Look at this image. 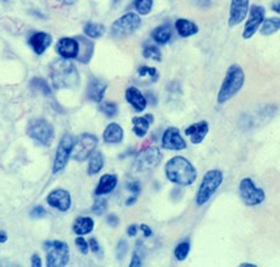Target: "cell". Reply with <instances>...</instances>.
Listing matches in <instances>:
<instances>
[{"instance_id":"cell-11","label":"cell","mask_w":280,"mask_h":267,"mask_svg":"<svg viewBox=\"0 0 280 267\" xmlns=\"http://www.w3.org/2000/svg\"><path fill=\"white\" fill-rule=\"evenodd\" d=\"M73 144H75V139H73V136L68 135V134L61 139L58 150H56L55 161H54V168H53L54 173L61 172L62 169L67 165L68 159H70L71 153H72Z\"/></svg>"},{"instance_id":"cell-37","label":"cell","mask_w":280,"mask_h":267,"mask_svg":"<svg viewBox=\"0 0 280 267\" xmlns=\"http://www.w3.org/2000/svg\"><path fill=\"white\" fill-rule=\"evenodd\" d=\"M106 207H108V202H106V199H96V202H94L93 204V212L96 215H103L104 212H105Z\"/></svg>"},{"instance_id":"cell-19","label":"cell","mask_w":280,"mask_h":267,"mask_svg":"<svg viewBox=\"0 0 280 267\" xmlns=\"http://www.w3.org/2000/svg\"><path fill=\"white\" fill-rule=\"evenodd\" d=\"M126 100L132 108L136 110V112H143L144 109L147 108V100L146 97L143 96V93L139 91L135 87H130L127 91H126Z\"/></svg>"},{"instance_id":"cell-9","label":"cell","mask_w":280,"mask_h":267,"mask_svg":"<svg viewBox=\"0 0 280 267\" xmlns=\"http://www.w3.org/2000/svg\"><path fill=\"white\" fill-rule=\"evenodd\" d=\"M161 155L160 150L155 146H152V147L146 148V150L140 151L139 153L136 155V159H135V169L137 172H147L151 171L153 168L157 167L161 161Z\"/></svg>"},{"instance_id":"cell-13","label":"cell","mask_w":280,"mask_h":267,"mask_svg":"<svg viewBox=\"0 0 280 267\" xmlns=\"http://www.w3.org/2000/svg\"><path fill=\"white\" fill-rule=\"evenodd\" d=\"M249 3L250 0H232L231 11H229V25L236 27L243 23L248 16Z\"/></svg>"},{"instance_id":"cell-34","label":"cell","mask_w":280,"mask_h":267,"mask_svg":"<svg viewBox=\"0 0 280 267\" xmlns=\"http://www.w3.org/2000/svg\"><path fill=\"white\" fill-rule=\"evenodd\" d=\"M152 6H153V0H136L135 2V8L140 15H148Z\"/></svg>"},{"instance_id":"cell-46","label":"cell","mask_w":280,"mask_h":267,"mask_svg":"<svg viewBox=\"0 0 280 267\" xmlns=\"http://www.w3.org/2000/svg\"><path fill=\"white\" fill-rule=\"evenodd\" d=\"M140 229L143 231V233H144V236H146V237H149V236H152V229L149 228L148 225H146V224H142V225H140Z\"/></svg>"},{"instance_id":"cell-20","label":"cell","mask_w":280,"mask_h":267,"mask_svg":"<svg viewBox=\"0 0 280 267\" xmlns=\"http://www.w3.org/2000/svg\"><path fill=\"white\" fill-rule=\"evenodd\" d=\"M106 88H108V86H106L105 83L98 79H93L89 81L87 94L94 102H101L104 98V94H105Z\"/></svg>"},{"instance_id":"cell-12","label":"cell","mask_w":280,"mask_h":267,"mask_svg":"<svg viewBox=\"0 0 280 267\" xmlns=\"http://www.w3.org/2000/svg\"><path fill=\"white\" fill-rule=\"evenodd\" d=\"M250 13H249V18L245 24V28H244L243 37L245 39L251 38L255 33L258 32V29L261 28L262 23L265 21V15L266 11L262 6H253L250 8Z\"/></svg>"},{"instance_id":"cell-6","label":"cell","mask_w":280,"mask_h":267,"mask_svg":"<svg viewBox=\"0 0 280 267\" xmlns=\"http://www.w3.org/2000/svg\"><path fill=\"white\" fill-rule=\"evenodd\" d=\"M28 135L38 143L50 146L54 139V130L51 125L45 119H33L28 126Z\"/></svg>"},{"instance_id":"cell-41","label":"cell","mask_w":280,"mask_h":267,"mask_svg":"<svg viewBox=\"0 0 280 267\" xmlns=\"http://www.w3.org/2000/svg\"><path fill=\"white\" fill-rule=\"evenodd\" d=\"M142 257H140V253L139 250H136V252L134 253V256H132V259H131V263H130V267H137V266H142Z\"/></svg>"},{"instance_id":"cell-47","label":"cell","mask_w":280,"mask_h":267,"mask_svg":"<svg viewBox=\"0 0 280 267\" xmlns=\"http://www.w3.org/2000/svg\"><path fill=\"white\" fill-rule=\"evenodd\" d=\"M32 266H34V267H41L42 266L41 259H39V257H38L37 254H34V256L32 257Z\"/></svg>"},{"instance_id":"cell-17","label":"cell","mask_w":280,"mask_h":267,"mask_svg":"<svg viewBox=\"0 0 280 267\" xmlns=\"http://www.w3.org/2000/svg\"><path fill=\"white\" fill-rule=\"evenodd\" d=\"M208 124L206 120H202V122H198V124H194L191 126L187 127L185 130V134L187 136L191 138V143L193 144H199L205 140L206 135L208 134Z\"/></svg>"},{"instance_id":"cell-42","label":"cell","mask_w":280,"mask_h":267,"mask_svg":"<svg viewBox=\"0 0 280 267\" xmlns=\"http://www.w3.org/2000/svg\"><path fill=\"white\" fill-rule=\"evenodd\" d=\"M89 247H91V250L93 253H99V245H98V241L96 240V238H91L89 240Z\"/></svg>"},{"instance_id":"cell-21","label":"cell","mask_w":280,"mask_h":267,"mask_svg":"<svg viewBox=\"0 0 280 267\" xmlns=\"http://www.w3.org/2000/svg\"><path fill=\"white\" fill-rule=\"evenodd\" d=\"M118 183V178L115 174H104L99 178L98 185L96 189V195H105V194L111 193L115 189Z\"/></svg>"},{"instance_id":"cell-23","label":"cell","mask_w":280,"mask_h":267,"mask_svg":"<svg viewBox=\"0 0 280 267\" xmlns=\"http://www.w3.org/2000/svg\"><path fill=\"white\" fill-rule=\"evenodd\" d=\"M153 122V117L151 114H147L146 117H135L132 118V131L136 134L139 138H143L144 135L147 134L149 129V125Z\"/></svg>"},{"instance_id":"cell-27","label":"cell","mask_w":280,"mask_h":267,"mask_svg":"<svg viewBox=\"0 0 280 267\" xmlns=\"http://www.w3.org/2000/svg\"><path fill=\"white\" fill-rule=\"evenodd\" d=\"M152 37L157 44L164 45L169 42V39L172 38V29H170L169 25H161V27L156 28L153 32H152Z\"/></svg>"},{"instance_id":"cell-45","label":"cell","mask_w":280,"mask_h":267,"mask_svg":"<svg viewBox=\"0 0 280 267\" xmlns=\"http://www.w3.org/2000/svg\"><path fill=\"white\" fill-rule=\"evenodd\" d=\"M136 233H137L136 224H132V225H130L129 229H127V235H129L130 237H134V236H136Z\"/></svg>"},{"instance_id":"cell-5","label":"cell","mask_w":280,"mask_h":267,"mask_svg":"<svg viewBox=\"0 0 280 267\" xmlns=\"http://www.w3.org/2000/svg\"><path fill=\"white\" fill-rule=\"evenodd\" d=\"M44 247L47 254V266L62 267L68 263L70 250H68V245L66 242H63V241H46Z\"/></svg>"},{"instance_id":"cell-4","label":"cell","mask_w":280,"mask_h":267,"mask_svg":"<svg viewBox=\"0 0 280 267\" xmlns=\"http://www.w3.org/2000/svg\"><path fill=\"white\" fill-rule=\"evenodd\" d=\"M223 182V173L219 169H212L205 174L196 194V204L203 206L212 198Z\"/></svg>"},{"instance_id":"cell-28","label":"cell","mask_w":280,"mask_h":267,"mask_svg":"<svg viewBox=\"0 0 280 267\" xmlns=\"http://www.w3.org/2000/svg\"><path fill=\"white\" fill-rule=\"evenodd\" d=\"M104 167V156L101 152H94L91 155V160H89V165H88V174L93 176V174L98 173Z\"/></svg>"},{"instance_id":"cell-54","label":"cell","mask_w":280,"mask_h":267,"mask_svg":"<svg viewBox=\"0 0 280 267\" xmlns=\"http://www.w3.org/2000/svg\"><path fill=\"white\" fill-rule=\"evenodd\" d=\"M114 2H119V0H114Z\"/></svg>"},{"instance_id":"cell-43","label":"cell","mask_w":280,"mask_h":267,"mask_svg":"<svg viewBox=\"0 0 280 267\" xmlns=\"http://www.w3.org/2000/svg\"><path fill=\"white\" fill-rule=\"evenodd\" d=\"M127 188H129L130 191H132V193L137 194L140 191V183H139V182H136V181L130 182L129 186H127Z\"/></svg>"},{"instance_id":"cell-25","label":"cell","mask_w":280,"mask_h":267,"mask_svg":"<svg viewBox=\"0 0 280 267\" xmlns=\"http://www.w3.org/2000/svg\"><path fill=\"white\" fill-rule=\"evenodd\" d=\"M94 221L91 217H77L73 223V232L79 236H84L93 231Z\"/></svg>"},{"instance_id":"cell-38","label":"cell","mask_w":280,"mask_h":267,"mask_svg":"<svg viewBox=\"0 0 280 267\" xmlns=\"http://www.w3.org/2000/svg\"><path fill=\"white\" fill-rule=\"evenodd\" d=\"M127 249H129V245L125 240H121L117 245V259L118 261H122L123 258L127 254Z\"/></svg>"},{"instance_id":"cell-35","label":"cell","mask_w":280,"mask_h":267,"mask_svg":"<svg viewBox=\"0 0 280 267\" xmlns=\"http://www.w3.org/2000/svg\"><path fill=\"white\" fill-rule=\"evenodd\" d=\"M30 84H32L33 88L37 89V91H39V92H42V94H45V96H49L50 94V88L44 79H38V77L37 79H33Z\"/></svg>"},{"instance_id":"cell-15","label":"cell","mask_w":280,"mask_h":267,"mask_svg":"<svg viewBox=\"0 0 280 267\" xmlns=\"http://www.w3.org/2000/svg\"><path fill=\"white\" fill-rule=\"evenodd\" d=\"M79 42L76 38H62L56 45V51L65 59H75L79 55Z\"/></svg>"},{"instance_id":"cell-24","label":"cell","mask_w":280,"mask_h":267,"mask_svg":"<svg viewBox=\"0 0 280 267\" xmlns=\"http://www.w3.org/2000/svg\"><path fill=\"white\" fill-rule=\"evenodd\" d=\"M175 29H177L178 34L181 35V37H185V38L198 33L196 24H194L193 21L186 20V18H178V20L175 21Z\"/></svg>"},{"instance_id":"cell-44","label":"cell","mask_w":280,"mask_h":267,"mask_svg":"<svg viewBox=\"0 0 280 267\" xmlns=\"http://www.w3.org/2000/svg\"><path fill=\"white\" fill-rule=\"evenodd\" d=\"M119 220H118V217L115 215H109L108 216V224L111 227H117Z\"/></svg>"},{"instance_id":"cell-32","label":"cell","mask_w":280,"mask_h":267,"mask_svg":"<svg viewBox=\"0 0 280 267\" xmlns=\"http://www.w3.org/2000/svg\"><path fill=\"white\" fill-rule=\"evenodd\" d=\"M143 56L147 59H153V60H157L160 62L161 60V53L158 50V47L155 46V45H149V46H146V49L143 50Z\"/></svg>"},{"instance_id":"cell-50","label":"cell","mask_w":280,"mask_h":267,"mask_svg":"<svg viewBox=\"0 0 280 267\" xmlns=\"http://www.w3.org/2000/svg\"><path fill=\"white\" fill-rule=\"evenodd\" d=\"M7 241V235L4 232H0V244H3Z\"/></svg>"},{"instance_id":"cell-14","label":"cell","mask_w":280,"mask_h":267,"mask_svg":"<svg viewBox=\"0 0 280 267\" xmlns=\"http://www.w3.org/2000/svg\"><path fill=\"white\" fill-rule=\"evenodd\" d=\"M163 147L167 150L179 151L186 148V141L182 138L178 129L175 127H169L165 130L163 135Z\"/></svg>"},{"instance_id":"cell-53","label":"cell","mask_w":280,"mask_h":267,"mask_svg":"<svg viewBox=\"0 0 280 267\" xmlns=\"http://www.w3.org/2000/svg\"><path fill=\"white\" fill-rule=\"evenodd\" d=\"M241 267H255V264H250V263H243Z\"/></svg>"},{"instance_id":"cell-49","label":"cell","mask_w":280,"mask_h":267,"mask_svg":"<svg viewBox=\"0 0 280 267\" xmlns=\"http://www.w3.org/2000/svg\"><path fill=\"white\" fill-rule=\"evenodd\" d=\"M198 3L201 4V6L206 7V6H210L211 0H198Z\"/></svg>"},{"instance_id":"cell-30","label":"cell","mask_w":280,"mask_h":267,"mask_svg":"<svg viewBox=\"0 0 280 267\" xmlns=\"http://www.w3.org/2000/svg\"><path fill=\"white\" fill-rule=\"evenodd\" d=\"M84 33L91 37V38H98L105 33V27L103 24H96V23H88L84 28Z\"/></svg>"},{"instance_id":"cell-29","label":"cell","mask_w":280,"mask_h":267,"mask_svg":"<svg viewBox=\"0 0 280 267\" xmlns=\"http://www.w3.org/2000/svg\"><path fill=\"white\" fill-rule=\"evenodd\" d=\"M280 30V18L277 17H271L267 18L262 23L261 25V33L263 35H271L274 33L279 32Z\"/></svg>"},{"instance_id":"cell-3","label":"cell","mask_w":280,"mask_h":267,"mask_svg":"<svg viewBox=\"0 0 280 267\" xmlns=\"http://www.w3.org/2000/svg\"><path fill=\"white\" fill-rule=\"evenodd\" d=\"M244 81H245V74H244L243 68L238 65L231 66L228 68L222 87H220L219 94H217V102L225 104L227 101L233 98L241 91Z\"/></svg>"},{"instance_id":"cell-39","label":"cell","mask_w":280,"mask_h":267,"mask_svg":"<svg viewBox=\"0 0 280 267\" xmlns=\"http://www.w3.org/2000/svg\"><path fill=\"white\" fill-rule=\"evenodd\" d=\"M75 241H76V247L79 248L80 252H82L83 254H87L88 248H89V244H88L87 241H85L83 237H77Z\"/></svg>"},{"instance_id":"cell-33","label":"cell","mask_w":280,"mask_h":267,"mask_svg":"<svg viewBox=\"0 0 280 267\" xmlns=\"http://www.w3.org/2000/svg\"><path fill=\"white\" fill-rule=\"evenodd\" d=\"M137 74H139L140 77H149L151 81H156L158 79L157 70L153 67H147V66H143L137 70Z\"/></svg>"},{"instance_id":"cell-1","label":"cell","mask_w":280,"mask_h":267,"mask_svg":"<svg viewBox=\"0 0 280 267\" xmlns=\"http://www.w3.org/2000/svg\"><path fill=\"white\" fill-rule=\"evenodd\" d=\"M165 174L170 182L181 186L193 185L196 179V171L194 165L182 156H175L167 162Z\"/></svg>"},{"instance_id":"cell-2","label":"cell","mask_w":280,"mask_h":267,"mask_svg":"<svg viewBox=\"0 0 280 267\" xmlns=\"http://www.w3.org/2000/svg\"><path fill=\"white\" fill-rule=\"evenodd\" d=\"M51 80L55 88H76L79 86L80 77L75 65L70 59H58L51 66Z\"/></svg>"},{"instance_id":"cell-26","label":"cell","mask_w":280,"mask_h":267,"mask_svg":"<svg viewBox=\"0 0 280 267\" xmlns=\"http://www.w3.org/2000/svg\"><path fill=\"white\" fill-rule=\"evenodd\" d=\"M79 39V46H80V50H79V55H77V60L82 63H88L89 60H91L92 55H93V44H92L91 41H88V39L85 38H77Z\"/></svg>"},{"instance_id":"cell-7","label":"cell","mask_w":280,"mask_h":267,"mask_svg":"<svg viewBox=\"0 0 280 267\" xmlns=\"http://www.w3.org/2000/svg\"><path fill=\"white\" fill-rule=\"evenodd\" d=\"M239 197L246 206H258L265 200L266 194L261 188L255 186L251 178H244L239 182Z\"/></svg>"},{"instance_id":"cell-16","label":"cell","mask_w":280,"mask_h":267,"mask_svg":"<svg viewBox=\"0 0 280 267\" xmlns=\"http://www.w3.org/2000/svg\"><path fill=\"white\" fill-rule=\"evenodd\" d=\"M47 203H49L51 207L58 209L59 211L65 212L71 207V195L68 191L63 190V189H58V190L49 194Z\"/></svg>"},{"instance_id":"cell-31","label":"cell","mask_w":280,"mask_h":267,"mask_svg":"<svg viewBox=\"0 0 280 267\" xmlns=\"http://www.w3.org/2000/svg\"><path fill=\"white\" fill-rule=\"evenodd\" d=\"M190 252V242L189 241H184L179 245H177V248L174 249V256L178 261H185L189 256Z\"/></svg>"},{"instance_id":"cell-18","label":"cell","mask_w":280,"mask_h":267,"mask_svg":"<svg viewBox=\"0 0 280 267\" xmlns=\"http://www.w3.org/2000/svg\"><path fill=\"white\" fill-rule=\"evenodd\" d=\"M51 41H53V37L47 33L39 32V33H34L32 35V38L29 39L30 46L33 47V50H34L35 54L38 55H41V54L45 53L47 47L51 45Z\"/></svg>"},{"instance_id":"cell-8","label":"cell","mask_w":280,"mask_h":267,"mask_svg":"<svg viewBox=\"0 0 280 267\" xmlns=\"http://www.w3.org/2000/svg\"><path fill=\"white\" fill-rule=\"evenodd\" d=\"M97 143H98V139L94 135H92V134H83L73 144L71 156L76 161H84L88 157H91L92 153L94 152Z\"/></svg>"},{"instance_id":"cell-51","label":"cell","mask_w":280,"mask_h":267,"mask_svg":"<svg viewBox=\"0 0 280 267\" xmlns=\"http://www.w3.org/2000/svg\"><path fill=\"white\" fill-rule=\"evenodd\" d=\"M58 2H61V3L67 4V6H70V4H73V3H75L76 0H58Z\"/></svg>"},{"instance_id":"cell-48","label":"cell","mask_w":280,"mask_h":267,"mask_svg":"<svg viewBox=\"0 0 280 267\" xmlns=\"http://www.w3.org/2000/svg\"><path fill=\"white\" fill-rule=\"evenodd\" d=\"M272 11L276 12V13H280V0L272 4Z\"/></svg>"},{"instance_id":"cell-52","label":"cell","mask_w":280,"mask_h":267,"mask_svg":"<svg viewBox=\"0 0 280 267\" xmlns=\"http://www.w3.org/2000/svg\"><path fill=\"white\" fill-rule=\"evenodd\" d=\"M135 202H136V197H132V198H130V200H127V202H126V204L130 206V204H132V203H135Z\"/></svg>"},{"instance_id":"cell-36","label":"cell","mask_w":280,"mask_h":267,"mask_svg":"<svg viewBox=\"0 0 280 267\" xmlns=\"http://www.w3.org/2000/svg\"><path fill=\"white\" fill-rule=\"evenodd\" d=\"M99 109L106 117H114L118 113V106L114 102H104Z\"/></svg>"},{"instance_id":"cell-10","label":"cell","mask_w":280,"mask_h":267,"mask_svg":"<svg viewBox=\"0 0 280 267\" xmlns=\"http://www.w3.org/2000/svg\"><path fill=\"white\" fill-rule=\"evenodd\" d=\"M140 24H142V20L139 16L134 12H130L114 21L111 25V34L115 37H125V35L134 33L140 27Z\"/></svg>"},{"instance_id":"cell-40","label":"cell","mask_w":280,"mask_h":267,"mask_svg":"<svg viewBox=\"0 0 280 267\" xmlns=\"http://www.w3.org/2000/svg\"><path fill=\"white\" fill-rule=\"evenodd\" d=\"M30 216L34 217V219H41V217L46 216V211H45L44 207H35V209L32 210V212H30Z\"/></svg>"},{"instance_id":"cell-22","label":"cell","mask_w":280,"mask_h":267,"mask_svg":"<svg viewBox=\"0 0 280 267\" xmlns=\"http://www.w3.org/2000/svg\"><path fill=\"white\" fill-rule=\"evenodd\" d=\"M123 139V130L118 124H110L104 131V141L109 144L121 143Z\"/></svg>"}]
</instances>
